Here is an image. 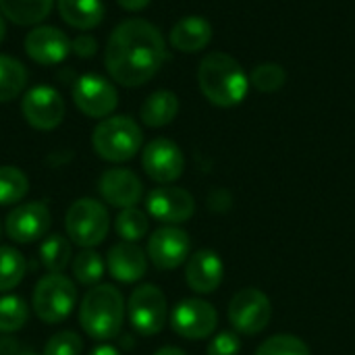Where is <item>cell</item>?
<instances>
[{
  "instance_id": "6da1fadb",
  "label": "cell",
  "mask_w": 355,
  "mask_h": 355,
  "mask_svg": "<svg viewBox=\"0 0 355 355\" xmlns=\"http://www.w3.org/2000/svg\"><path fill=\"white\" fill-rule=\"evenodd\" d=\"M164 60V37L156 25L144 19L123 21L110 33L104 52L108 75L125 87H137L150 81Z\"/></svg>"
},
{
  "instance_id": "7a4b0ae2",
  "label": "cell",
  "mask_w": 355,
  "mask_h": 355,
  "mask_svg": "<svg viewBox=\"0 0 355 355\" xmlns=\"http://www.w3.org/2000/svg\"><path fill=\"white\" fill-rule=\"evenodd\" d=\"M198 83L204 98L220 108L241 104L250 89V77L241 62L227 52H210L202 58Z\"/></svg>"
},
{
  "instance_id": "3957f363",
  "label": "cell",
  "mask_w": 355,
  "mask_h": 355,
  "mask_svg": "<svg viewBox=\"0 0 355 355\" xmlns=\"http://www.w3.org/2000/svg\"><path fill=\"white\" fill-rule=\"evenodd\" d=\"M125 322V300L112 285L92 287L79 306V324L96 341L114 339Z\"/></svg>"
},
{
  "instance_id": "277c9868",
  "label": "cell",
  "mask_w": 355,
  "mask_h": 355,
  "mask_svg": "<svg viewBox=\"0 0 355 355\" xmlns=\"http://www.w3.org/2000/svg\"><path fill=\"white\" fill-rule=\"evenodd\" d=\"M144 144V133L131 116H106L92 133L96 154L108 162L131 160Z\"/></svg>"
},
{
  "instance_id": "5b68a950",
  "label": "cell",
  "mask_w": 355,
  "mask_h": 355,
  "mask_svg": "<svg viewBox=\"0 0 355 355\" xmlns=\"http://www.w3.org/2000/svg\"><path fill=\"white\" fill-rule=\"evenodd\" d=\"M64 229H67V237L75 245L83 250H92L100 245L110 231L108 210L102 202L92 198L75 200L67 210Z\"/></svg>"
},
{
  "instance_id": "8992f818",
  "label": "cell",
  "mask_w": 355,
  "mask_h": 355,
  "mask_svg": "<svg viewBox=\"0 0 355 355\" xmlns=\"http://www.w3.org/2000/svg\"><path fill=\"white\" fill-rule=\"evenodd\" d=\"M77 304V287L75 283L60 275L50 272L42 277L33 289V312L44 324H58L64 318L71 316L73 308Z\"/></svg>"
},
{
  "instance_id": "52a82bcc",
  "label": "cell",
  "mask_w": 355,
  "mask_h": 355,
  "mask_svg": "<svg viewBox=\"0 0 355 355\" xmlns=\"http://www.w3.org/2000/svg\"><path fill=\"white\" fill-rule=\"evenodd\" d=\"M229 322L237 335H258L262 333L272 318V304L268 295L256 287H245L233 295L227 310Z\"/></svg>"
},
{
  "instance_id": "ba28073f",
  "label": "cell",
  "mask_w": 355,
  "mask_h": 355,
  "mask_svg": "<svg viewBox=\"0 0 355 355\" xmlns=\"http://www.w3.org/2000/svg\"><path fill=\"white\" fill-rule=\"evenodd\" d=\"M127 314L131 327L141 337L158 335L168 318V304L162 289L156 285H139L133 289L127 304Z\"/></svg>"
},
{
  "instance_id": "9c48e42d",
  "label": "cell",
  "mask_w": 355,
  "mask_h": 355,
  "mask_svg": "<svg viewBox=\"0 0 355 355\" xmlns=\"http://www.w3.org/2000/svg\"><path fill=\"white\" fill-rule=\"evenodd\" d=\"M171 327L183 339H189V341L208 339L214 335L218 327V312L212 304L204 300H198V297L183 300L173 308Z\"/></svg>"
},
{
  "instance_id": "30bf717a",
  "label": "cell",
  "mask_w": 355,
  "mask_h": 355,
  "mask_svg": "<svg viewBox=\"0 0 355 355\" xmlns=\"http://www.w3.org/2000/svg\"><path fill=\"white\" fill-rule=\"evenodd\" d=\"M191 239L181 227L164 225L148 239V258L158 270H175L189 260Z\"/></svg>"
},
{
  "instance_id": "8fae6325",
  "label": "cell",
  "mask_w": 355,
  "mask_h": 355,
  "mask_svg": "<svg viewBox=\"0 0 355 355\" xmlns=\"http://www.w3.org/2000/svg\"><path fill=\"white\" fill-rule=\"evenodd\" d=\"M141 166L152 181L160 185H168V183H175L183 175L185 156L175 141L166 137H158V139H152L144 148Z\"/></svg>"
},
{
  "instance_id": "7c38bea8",
  "label": "cell",
  "mask_w": 355,
  "mask_h": 355,
  "mask_svg": "<svg viewBox=\"0 0 355 355\" xmlns=\"http://www.w3.org/2000/svg\"><path fill=\"white\" fill-rule=\"evenodd\" d=\"M146 208H148V214L156 218L158 223L177 227L181 223H187L193 216L196 200L183 187L162 185L148 193Z\"/></svg>"
},
{
  "instance_id": "4fadbf2b",
  "label": "cell",
  "mask_w": 355,
  "mask_h": 355,
  "mask_svg": "<svg viewBox=\"0 0 355 355\" xmlns=\"http://www.w3.org/2000/svg\"><path fill=\"white\" fill-rule=\"evenodd\" d=\"M75 106L92 119H106L119 104L114 85L100 75H83L73 85Z\"/></svg>"
},
{
  "instance_id": "5bb4252c",
  "label": "cell",
  "mask_w": 355,
  "mask_h": 355,
  "mask_svg": "<svg viewBox=\"0 0 355 355\" xmlns=\"http://www.w3.org/2000/svg\"><path fill=\"white\" fill-rule=\"evenodd\" d=\"M25 121L37 131H52L64 119L62 96L48 85H37L29 89L21 104Z\"/></svg>"
},
{
  "instance_id": "9a60e30c",
  "label": "cell",
  "mask_w": 355,
  "mask_h": 355,
  "mask_svg": "<svg viewBox=\"0 0 355 355\" xmlns=\"http://www.w3.org/2000/svg\"><path fill=\"white\" fill-rule=\"evenodd\" d=\"M50 229V210L44 202H27L15 206L4 223L8 239L15 243H33L44 239Z\"/></svg>"
},
{
  "instance_id": "2e32d148",
  "label": "cell",
  "mask_w": 355,
  "mask_h": 355,
  "mask_svg": "<svg viewBox=\"0 0 355 355\" xmlns=\"http://www.w3.org/2000/svg\"><path fill=\"white\" fill-rule=\"evenodd\" d=\"M98 191L108 206L114 208H133L144 196V185L139 177L129 168H110L104 171L98 181Z\"/></svg>"
},
{
  "instance_id": "e0dca14e",
  "label": "cell",
  "mask_w": 355,
  "mask_h": 355,
  "mask_svg": "<svg viewBox=\"0 0 355 355\" xmlns=\"http://www.w3.org/2000/svg\"><path fill=\"white\" fill-rule=\"evenodd\" d=\"M225 279V264L214 250H198L185 262V281L198 295L214 293Z\"/></svg>"
},
{
  "instance_id": "ac0fdd59",
  "label": "cell",
  "mask_w": 355,
  "mask_h": 355,
  "mask_svg": "<svg viewBox=\"0 0 355 355\" xmlns=\"http://www.w3.org/2000/svg\"><path fill=\"white\" fill-rule=\"evenodd\" d=\"M25 52L37 64H58L71 52V40L58 27H35L25 37Z\"/></svg>"
},
{
  "instance_id": "d6986e66",
  "label": "cell",
  "mask_w": 355,
  "mask_h": 355,
  "mask_svg": "<svg viewBox=\"0 0 355 355\" xmlns=\"http://www.w3.org/2000/svg\"><path fill=\"white\" fill-rule=\"evenodd\" d=\"M106 268L110 277L119 283H135L144 279L148 270V256L137 243L121 241L108 250Z\"/></svg>"
},
{
  "instance_id": "ffe728a7",
  "label": "cell",
  "mask_w": 355,
  "mask_h": 355,
  "mask_svg": "<svg viewBox=\"0 0 355 355\" xmlns=\"http://www.w3.org/2000/svg\"><path fill=\"white\" fill-rule=\"evenodd\" d=\"M212 40V25L208 19L187 15L179 19L171 29V44L179 52H200Z\"/></svg>"
},
{
  "instance_id": "44dd1931",
  "label": "cell",
  "mask_w": 355,
  "mask_h": 355,
  "mask_svg": "<svg viewBox=\"0 0 355 355\" xmlns=\"http://www.w3.org/2000/svg\"><path fill=\"white\" fill-rule=\"evenodd\" d=\"M58 12L75 29H94L104 19L102 0H58Z\"/></svg>"
},
{
  "instance_id": "7402d4cb",
  "label": "cell",
  "mask_w": 355,
  "mask_h": 355,
  "mask_svg": "<svg viewBox=\"0 0 355 355\" xmlns=\"http://www.w3.org/2000/svg\"><path fill=\"white\" fill-rule=\"evenodd\" d=\"M179 114V98L168 89H158L146 98L139 116L148 127H166Z\"/></svg>"
},
{
  "instance_id": "603a6c76",
  "label": "cell",
  "mask_w": 355,
  "mask_h": 355,
  "mask_svg": "<svg viewBox=\"0 0 355 355\" xmlns=\"http://www.w3.org/2000/svg\"><path fill=\"white\" fill-rule=\"evenodd\" d=\"M54 0H0V12L17 25H35L44 21Z\"/></svg>"
},
{
  "instance_id": "cb8c5ba5",
  "label": "cell",
  "mask_w": 355,
  "mask_h": 355,
  "mask_svg": "<svg viewBox=\"0 0 355 355\" xmlns=\"http://www.w3.org/2000/svg\"><path fill=\"white\" fill-rule=\"evenodd\" d=\"M25 272V256L10 245H0V293H8L10 289H15L23 281Z\"/></svg>"
},
{
  "instance_id": "d4e9b609",
  "label": "cell",
  "mask_w": 355,
  "mask_h": 355,
  "mask_svg": "<svg viewBox=\"0 0 355 355\" xmlns=\"http://www.w3.org/2000/svg\"><path fill=\"white\" fill-rule=\"evenodd\" d=\"M27 83V71L23 62L12 56L0 54V102L17 98Z\"/></svg>"
},
{
  "instance_id": "484cf974",
  "label": "cell",
  "mask_w": 355,
  "mask_h": 355,
  "mask_svg": "<svg viewBox=\"0 0 355 355\" xmlns=\"http://www.w3.org/2000/svg\"><path fill=\"white\" fill-rule=\"evenodd\" d=\"M114 229H116V235L123 239V241H129V243H137L139 239H144L150 231V218L144 210L139 208H123L114 220Z\"/></svg>"
},
{
  "instance_id": "4316f807",
  "label": "cell",
  "mask_w": 355,
  "mask_h": 355,
  "mask_svg": "<svg viewBox=\"0 0 355 355\" xmlns=\"http://www.w3.org/2000/svg\"><path fill=\"white\" fill-rule=\"evenodd\" d=\"M40 260L48 272H62L71 262V243L69 237L50 235L40 245Z\"/></svg>"
},
{
  "instance_id": "83f0119b",
  "label": "cell",
  "mask_w": 355,
  "mask_h": 355,
  "mask_svg": "<svg viewBox=\"0 0 355 355\" xmlns=\"http://www.w3.org/2000/svg\"><path fill=\"white\" fill-rule=\"evenodd\" d=\"M29 191L25 173L17 166H0V206L19 204Z\"/></svg>"
},
{
  "instance_id": "f1b7e54d",
  "label": "cell",
  "mask_w": 355,
  "mask_h": 355,
  "mask_svg": "<svg viewBox=\"0 0 355 355\" xmlns=\"http://www.w3.org/2000/svg\"><path fill=\"white\" fill-rule=\"evenodd\" d=\"M104 260L94 250H81L73 260V277L85 287H96L104 277Z\"/></svg>"
},
{
  "instance_id": "f546056e",
  "label": "cell",
  "mask_w": 355,
  "mask_h": 355,
  "mask_svg": "<svg viewBox=\"0 0 355 355\" xmlns=\"http://www.w3.org/2000/svg\"><path fill=\"white\" fill-rule=\"evenodd\" d=\"M29 318V308L19 295H2L0 297V333H17L25 327Z\"/></svg>"
},
{
  "instance_id": "4dcf8cb0",
  "label": "cell",
  "mask_w": 355,
  "mask_h": 355,
  "mask_svg": "<svg viewBox=\"0 0 355 355\" xmlns=\"http://www.w3.org/2000/svg\"><path fill=\"white\" fill-rule=\"evenodd\" d=\"M285 81H287V71L279 62H260L250 75V83L262 94L279 92L285 85Z\"/></svg>"
},
{
  "instance_id": "1f68e13d",
  "label": "cell",
  "mask_w": 355,
  "mask_h": 355,
  "mask_svg": "<svg viewBox=\"0 0 355 355\" xmlns=\"http://www.w3.org/2000/svg\"><path fill=\"white\" fill-rule=\"evenodd\" d=\"M256 355H312V352L295 335H275L256 349Z\"/></svg>"
},
{
  "instance_id": "d6a6232c",
  "label": "cell",
  "mask_w": 355,
  "mask_h": 355,
  "mask_svg": "<svg viewBox=\"0 0 355 355\" xmlns=\"http://www.w3.org/2000/svg\"><path fill=\"white\" fill-rule=\"evenodd\" d=\"M81 352H83L81 337L73 331H62L48 339L42 355H81Z\"/></svg>"
},
{
  "instance_id": "836d02e7",
  "label": "cell",
  "mask_w": 355,
  "mask_h": 355,
  "mask_svg": "<svg viewBox=\"0 0 355 355\" xmlns=\"http://www.w3.org/2000/svg\"><path fill=\"white\" fill-rule=\"evenodd\" d=\"M239 352H241V341L239 335L233 331L216 333L208 343V355H239Z\"/></svg>"
},
{
  "instance_id": "e575fe53",
  "label": "cell",
  "mask_w": 355,
  "mask_h": 355,
  "mask_svg": "<svg viewBox=\"0 0 355 355\" xmlns=\"http://www.w3.org/2000/svg\"><path fill=\"white\" fill-rule=\"evenodd\" d=\"M96 48H98L96 40L92 35H87V33H83V35H79V37H75L71 42V52H75L79 56H92L96 52Z\"/></svg>"
},
{
  "instance_id": "d590c367",
  "label": "cell",
  "mask_w": 355,
  "mask_h": 355,
  "mask_svg": "<svg viewBox=\"0 0 355 355\" xmlns=\"http://www.w3.org/2000/svg\"><path fill=\"white\" fill-rule=\"evenodd\" d=\"M123 8H127V10H141V8H146L152 0H116Z\"/></svg>"
},
{
  "instance_id": "8d00e7d4",
  "label": "cell",
  "mask_w": 355,
  "mask_h": 355,
  "mask_svg": "<svg viewBox=\"0 0 355 355\" xmlns=\"http://www.w3.org/2000/svg\"><path fill=\"white\" fill-rule=\"evenodd\" d=\"M17 349H19V345L12 339H8V337L0 339V355H17L19 354Z\"/></svg>"
},
{
  "instance_id": "74e56055",
  "label": "cell",
  "mask_w": 355,
  "mask_h": 355,
  "mask_svg": "<svg viewBox=\"0 0 355 355\" xmlns=\"http://www.w3.org/2000/svg\"><path fill=\"white\" fill-rule=\"evenodd\" d=\"M89 355H121V354H119V349H116V347H112V345H100V347H96V349H94Z\"/></svg>"
},
{
  "instance_id": "f35d334b",
  "label": "cell",
  "mask_w": 355,
  "mask_h": 355,
  "mask_svg": "<svg viewBox=\"0 0 355 355\" xmlns=\"http://www.w3.org/2000/svg\"><path fill=\"white\" fill-rule=\"evenodd\" d=\"M154 355H187L183 349H179V347H173V345H166V347H160L158 352Z\"/></svg>"
},
{
  "instance_id": "ab89813d",
  "label": "cell",
  "mask_w": 355,
  "mask_h": 355,
  "mask_svg": "<svg viewBox=\"0 0 355 355\" xmlns=\"http://www.w3.org/2000/svg\"><path fill=\"white\" fill-rule=\"evenodd\" d=\"M4 35H6V25H4V19L0 17V42L4 40Z\"/></svg>"
},
{
  "instance_id": "60d3db41",
  "label": "cell",
  "mask_w": 355,
  "mask_h": 355,
  "mask_svg": "<svg viewBox=\"0 0 355 355\" xmlns=\"http://www.w3.org/2000/svg\"><path fill=\"white\" fill-rule=\"evenodd\" d=\"M17 355H37L35 352H27V349H23V352H19Z\"/></svg>"
},
{
  "instance_id": "b9f144b4",
  "label": "cell",
  "mask_w": 355,
  "mask_h": 355,
  "mask_svg": "<svg viewBox=\"0 0 355 355\" xmlns=\"http://www.w3.org/2000/svg\"><path fill=\"white\" fill-rule=\"evenodd\" d=\"M0 235H2V225H0Z\"/></svg>"
}]
</instances>
